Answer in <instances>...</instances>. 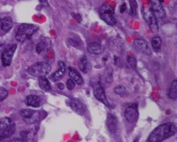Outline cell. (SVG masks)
I'll return each mask as SVG.
<instances>
[{
    "label": "cell",
    "mask_w": 177,
    "mask_h": 142,
    "mask_svg": "<svg viewBox=\"0 0 177 142\" xmlns=\"http://www.w3.org/2000/svg\"><path fill=\"white\" fill-rule=\"evenodd\" d=\"M176 132V126L173 123L167 122L159 125L149 135L147 141L161 142L174 135Z\"/></svg>",
    "instance_id": "obj_1"
},
{
    "label": "cell",
    "mask_w": 177,
    "mask_h": 142,
    "mask_svg": "<svg viewBox=\"0 0 177 142\" xmlns=\"http://www.w3.org/2000/svg\"><path fill=\"white\" fill-rule=\"evenodd\" d=\"M15 131V124L11 118L5 117L0 119V140L11 137Z\"/></svg>",
    "instance_id": "obj_2"
},
{
    "label": "cell",
    "mask_w": 177,
    "mask_h": 142,
    "mask_svg": "<svg viewBox=\"0 0 177 142\" xmlns=\"http://www.w3.org/2000/svg\"><path fill=\"white\" fill-rule=\"evenodd\" d=\"M38 27L32 24H22L17 31L15 38L20 42H24L27 39H29L36 31Z\"/></svg>",
    "instance_id": "obj_3"
},
{
    "label": "cell",
    "mask_w": 177,
    "mask_h": 142,
    "mask_svg": "<svg viewBox=\"0 0 177 142\" xmlns=\"http://www.w3.org/2000/svg\"><path fill=\"white\" fill-rule=\"evenodd\" d=\"M99 13L101 19L107 24L110 26H114L116 24L117 21L113 9L107 4L104 3L100 7Z\"/></svg>",
    "instance_id": "obj_4"
},
{
    "label": "cell",
    "mask_w": 177,
    "mask_h": 142,
    "mask_svg": "<svg viewBox=\"0 0 177 142\" xmlns=\"http://www.w3.org/2000/svg\"><path fill=\"white\" fill-rule=\"evenodd\" d=\"M51 66L46 62H37L28 68L29 74L34 77H40L48 75L51 71Z\"/></svg>",
    "instance_id": "obj_5"
},
{
    "label": "cell",
    "mask_w": 177,
    "mask_h": 142,
    "mask_svg": "<svg viewBox=\"0 0 177 142\" xmlns=\"http://www.w3.org/2000/svg\"><path fill=\"white\" fill-rule=\"evenodd\" d=\"M142 14L149 28L153 33H157L159 29L157 18L150 9L143 7Z\"/></svg>",
    "instance_id": "obj_6"
},
{
    "label": "cell",
    "mask_w": 177,
    "mask_h": 142,
    "mask_svg": "<svg viewBox=\"0 0 177 142\" xmlns=\"http://www.w3.org/2000/svg\"><path fill=\"white\" fill-rule=\"evenodd\" d=\"M20 113L23 120L28 125L34 124L38 121L40 116L38 111L32 109H22Z\"/></svg>",
    "instance_id": "obj_7"
},
{
    "label": "cell",
    "mask_w": 177,
    "mask_h": 142,
    "mask_svg": "<svg viewBox=\"0 0 177 142\" xmlns=\"http://www.w3.org/2000/svg\"><path fill=\"white\" fill-rule=\"evenodd\" d=\"M93 87L94 97L98 101H99L100 102L103 103L105 106L110 107V104H109L106 97L105 91H104L100 82H95L93 85Z\"/></svg>",
    "instance_id": "obj_8"
},
{
    "label": "cell",
    "mask_w": 177,
    "mask_h": 142,
    "mask_svg": "<svg viewBox=\"0 0 177 142\" xmlns=\"http://www.w3.org/2000/svg\"><path fill=\"white\" fill-rule=\"evenodd\" d=\"M124 115L127 121L130 123H135L139 117V112L137 104H133L125 109Z\"/></svg>",
    "instance_id": "obj_9"
},
{
    "label": "cell",
    "mask_w": 177,
    "mask_h": 142,
    "mask_svg": "<svg viewBox=\"0 0 177 142\" xmlns=\"http://www.w3.org/2000/svg\"><path fill=\"white\" fill-rule=\"evenodd\" d=\"M17 49V45H13L4 50L1 56V61L4 67L9 66L11 63L12 57Z\"/></svg>",
    "instance_id": "obj_10"
},
{
    "label": "cell",
    "mask_w": 177,
    "mask_h": 142,
    "mask_svg": "<svg viewBox=\"0 0 177 142\" xmlns=\"http://www.w3.org/2000/svg\"><path fill=\"white\" fill-rule=\"evenodd\" d=\"M107 126L110 133L115 134L117 133L119 129V121L118 119L114 114L108 113L107 117Z\"/></svg>",
    "instance_id": "obj_11"
},
{
    "label": "cell",
    "mask_w": 177,
    "mask_h": 142,
    "mask_svg": "<svg viewBox=\"0 0 177 142\" xmlns=\"http://www.w3.org/2000/svg\"><path fill=\"white\" fill-rule=\"evenodd\" d=\"M134 47L137 49L138 51L142 53L147 56H150L152 54V51L150 48L149 47L147 41L143 39H138L133 41Z\"/></svg>",
    "instance_id": "obj_12"
},
{
    "label": "cell",
    "mask_w": 177,
    "mask_h": 142,
    "mask_svg": "<svg viewBox=\"0 0 177 142\" xmlns=\"http://www.w3.org/2000/svg\"><path fill=\"white\" fill-rule=\"evenodd\" d=\"M150 9H151L156 18H163L165 17V11L159 0H150Z\"/></svg>",
    "instance_id": "obj_13"
},
{
    "label": "cell",
    "mask_w": 177,
    "mask_h": 142,
    "mask_svg": "<svg viewBox=\"0 0 177 142\" xmlns=\"http://www.w3.org/2000/svg\"><path fill=\"white\" fill-rule=\"evenodd\" d=\"M58 68L57 71L52 73L49 76V79L54 82H56L60 81L62 78L63 75H65L66 71V65L64 62L61 61H59L58 62Z\"/></svg>",
    "instance_id": "obj_14"
},
{
    "label": "cell",
    "mask_w": 177,
    "mask_h": 142,
    "mask_svg": "<svg viewBox=\"0 0 177 142\" xmlns=\"http://www.w3.org/2000/svg\"><path fill=\"white\" fill-rule=\"evenodd\" d=\"M68 106L75 113L79 115H83L84 114V108L83 104L78 99L71 98L68 101Z\"/></svg>",
    "instance_id": "obj_15"
},
{
    "label": "cell",
    "mask_w": 177,
    "mask_h": 142,
    "mask_svg": "<svg viewBox=\"0 0 177 142\" xmlns=\"http://www.w3.org/2000/svg\"><path fill=\"white\" fill-rule=\"evenodd\" d=\"M41 99L37 95H29L26 98V104L27 106L37 108L40 107Z\"/></svg>",
    "instance_id": "obj_16"
},
{
    "label": "cell",
    "mask_w": 177,
    "mask_h": 142,
    "mask_svg": "<svg viewBox=\"0 0 177 142\" xmlns=\"http://www.w3.org/2000/svg\"><path fill=\"white\" fill-rule=\"evenodd\" d=\"M88 51L89 53L92 54H99L103 52V48L99 43L92 42L90 43L87 47Z\"/></svg>",
    "instance_id": "obj_17"
},
{
    "label": "cell",
    "mask_w": 177,
    "mask_h": 142,
    "mask_svg": "<svg viewBox=\"0 0 177 142\" xmlns=\"http://www.w3.org/2000/svg\"><path fill=\"white\" fill-rule=\"evenodd\" d=\"M13 26V21L10 17H4L3 19L0 20V27L3 31L9 32Z\"/></svg>",
    "instance_id": "obj_18"
},
{
    "label": "cell",
    "mask_w": 177,
    "mask_h": 142,
    "mask_svg": "<svg viewBox=\"0 0 177 142\" xmlns=\"http://www.w3.org/2000/svg\"><path fill=\"white\" fill-rule=\"evenodd\" d=\"M69 76L71 79L73 80L78 85H82L84 84V80L80 73L73 68H69Z\"/></svg>",
    "instance_id": "obj_19"
},
{
    "label": "cell",
    "mask_w": 177,
    "mask_h": 142,
    "mask_svg": "<svg viewBox=\"0 0 177 142\" xmlns=\"http://www.w3.org/2000/svg\"><path fill=\"white\" fill-rule=\"evenodd\" d=\"M39 85L42 90L49 91L51 90V87L47 77L45 76L39 77Z\"/></svg>",
    "instance_id": "obj_20"
},
{
    "label": "cell",
    "mask_w": 177,
    "mask_h": 142,
    "mask_svg": "<svg viewBox=\"0 0 177 142\" xmlns=\"http://www.w3.org/2000/svg\"><path fill=\"white\" fill-rule=\"evenodd\" d=\"M78 66L79 69L84 73H87L88 71V59L86 56L81 57L78 62Z\"/></svg>",
    "instance_id": "obj_21"
},
{
    "label": "cell",
    "mask_w": 177,
    "mask_h": 142,
    "mask_svg": "<svg viewBox=\"0 0 177 142\" xmlns=\"http://www.w3.org/2000/svg\"><path fill=\"white\" fill-rule=\"evenodd\" d=\"M168 97L171 99L175 100L177 98V80L175 79L172 82L170 88Z\"/></svg>",
    "instance_id": "obj_22"
},
{
    "label": "cell",
    "mask_w": 177,
    "mask_h": 142,
    "mask_svg": "<svg viewBox=\"0 0 177 142\" xmlns=\"http://www.w3.org/2000/svg\"><path fill=\"white\" fill-rule=\"evenodd\" d=\"M130 13L132 17H136L138 13V5L137 0H130Z\"/></svg>",
    "instance_id": "obj_23"
},
{
    "label": "cell",
    "mask_w": 177,
    "mask_h": 142,
    "mask_svg": "<svg viewBox=\"0 0 177 142\" xmlns=\"http://www.w3.org/2000/svg\"><path fill=\"white\" fill-rule=\"evenodd\" d=\"M152 46L154 49L158 50L161 48L162 41L160 37H155L152 39Z\"/></svg>",
    "instance_id": "obj_24"
},
{
    "label": "cell",
    "mask_w": 177,
    "mask_h": 142,
    "mask_svg": "<svg viewBox=\"0 0 177 142\" xmlns=\"http://www.w3.org/2000/svg\"><path fill=\"white\" fill-rule=\"evenodd\" d=\"M105 79L108 83L110 84L113 81V71L111 68H107L105 71Z\"/></svg>",
    "instance_id": "obj_25"
},
{
    "label": "cell",
    "mask_w": 177,
    "mask_h": 142,
    "mask_svg": "<svg viewBox=\"0 0 177 142\" xmlns=\"http://www.w3.org/2000/svg\"><path fill=\"white\" fill-rule=\"evenodd\" d=\"M125 91H126L125 87L122 85H117L114 89V92L116 95H122V94L125 93Z\"/></svg>",
    "instance_id": "obj_26"
},
{
    "label": "cell",
    "mask_w": 177,
    "mask_h": 142,
    "mask_svg": "<svg viewBox=\"0 0 177 142\" xmlns=\"http://www.w3.org/2000/svg\"><path fill=\"white\" fill-rule=\"evenodd\" d=\"M127 62L129 63V65L131 68H135L136 67H137V59H135V57L131 56H128L127 58Z\"/></svg>",
    "instance_id": "obj_27"
},
{
    "label": "cell",
    "mask_w": 177,
    "mask_h": 142,
    "mask_svg": "<svg viewBox=\"0 0 177 142\" xmlns=\"http://www.w3.org/2000/svg\"><path fill=\"white\" fill-rule=\"evenodd\" d=\"M8 96L7 91L3 87H0V102L5 99Z\"/></svg>",
    "instance_id": "obj_28"
},
{
    "label": "cell",
    "mask_w": 177,
    "mask_h": 142,
    "mask_svg": "<svg viewBox=\"0 0 177 142\" xmlns=\"http://www.w3.org/2000/svg\"><path fill=\"white\" fill-rule=\"evenodd\" d=\"M76 86V82L71 79H69L66 82V87L67 89L69 90H72Z\"/></svg>",
    "instance_id": "obj_29"
},
{
    "label": "cell",
    "mask_w": 177,
    "mask_h": 142,
    "mask_svg": "<svg viewBox=\"0 0 177 142\" xmlns=\"http://www.w3.org/2000/svg\"><path fill=\"white\" fill-rule=\"evenodd\" d=\"M72 16L75 19L78 21L79 23H80L82 21V17L79 14V13H71Z\"/></svg>",
    "instance_id": "obj_30"
},
{
    "label": "cell",
    "mask_w": 177,
    "mask_h": 142,
    "mask_svg": "<svg viewBox=\"0 0 177 142\" xmlns=\"http://www.w3.org/2000/svg\"><path fill=\"white\" fill-rule=\"evenodd\" d=\"M68 43H70V45L72 46V47H77L79 46V43L78 42H76V41L74 40V39H68Z\"/></svg>",
    "instance_id": "obj_31"
},
{
    "label": "cell",
    "mask_w": 177,
    "mask_h": 142,
    "mask_svg": "<svg viewBox=\"0 0 177 142\" xmlns=\"http://www.w3.org/2000/svg\"><path fill=\"white\" fill-rule=\"evenodd\" d=\"M115 65H116L117 66L121 67V65H122L121 59L117 56H115Z\"/></svg>",
    "instance_id": "obj_32"
},
{
    "label": "cell",
    "mask_w": 177,
    "mask_h": 142,
    "mask_svg": "<svg viewBox=\"0 0 177 142\" xmlns=\"http://www.w3.org/2000/svg\"><path fill=\"white\" fill-rule=\"evenodd\" d=\"M126 10V4L123 3L120 7V12L121 13H123Z\"/></svg>",
    "instance_id": "obj_33"
},
{
    "label": "cell",
    "mask_w": 177,
    "mask_h": 142,
    "mask_svg": "<svg viewBox=\"0 0 177 142\" xmlns=\"http://www.w3.org/2000/svg\"><path fill=\"white\" fill-rule=\"evenodd\" d=\"M57 87H58V88L61 90H62L65 89V86H64V85H63V83H58L57 84Z\"/></svg>",
    "instance_id": "obj_34"
},
{
    "label": "cell",
    "mask_w": 177,
    "mask_h": 142,
    "mask_svg": "<svg viewBox=\"0 0 177 142\" xmlns=\"http://www.w3.org/2000/svg\"><path fill=\"white\" fill-rule=\"evenodd\" d=\"M39 1L41 3L43 4V5H47V4H48L47 0H39Z\"/></svg>",
    "instance_id": "obj_35"
},
{
    "label": "cell",
    "mask_w": 177,
    "mask_h": 142,
    "mask_svg": "<svg viewBox=\"0 0 177 142\" xmlns=\"http://www.w3.org/2000/svg\"><path fill=\"white\" fill-rule=\"evenodd\" d=\"M4 48V45L0 44V51H2V50H3Z\"/></svg>",
    "instance_id": "obj_36"
},
{
    "label": "cell",
    "mask_w": 177,
    "mask_h": 142,
    "mask_svg": "<svg viewBox=\"0 0 177 142\" xmlns=\"http://www.w3.org/2000/svg\"><path fill=\"white\" fill-rule=\"evenodd\" d=\"M159 1H160L161 3H162L164 2V0H159Z\"/></svg>",
    "instance_id": "obj_37"
}]
</instances>
